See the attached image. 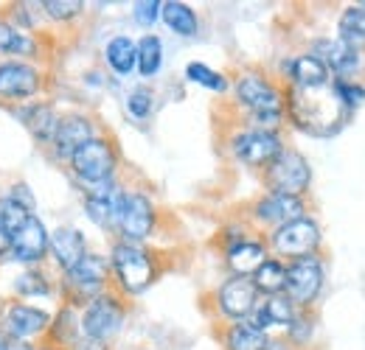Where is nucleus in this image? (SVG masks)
<instances>
[{"instance_id": "obj_1", "label": "nucleus", "mask_w": 365, "mask_h": 350, "mask_svg": "<svg viewBox=\"0 0 365 350\" xmlns=\"http://www.w3.org/2000/svg\"><path fill=\"white\" fill-rule=\"evenodd\" d=\"M289 115L309 134H331L346 121V104L337 90L329 85L320 88H292L289 92Z\"/></svg>"}, {"instance_id": "obj_2", "label": "nucleus", "mask_w": 365, "mask_h": 350, "mask_svg": "<svg viewBox=\"0 0 365 350\" xmlns=\"http://www.w3.org/2000/svg\"><path fill=\"white\" fill-rule=\"evenodd\" d=\"M267 182L273 193L298 196L301 191L309 188V166L298 152H281L267 166Z\"/></svg>"}, {"instance_id": "obj_3", "label": "nucleus", "mask_w": 365, "mask_h": 350, "mask_svg": "<svg viewBox=\"0 0 365 350\" xmlns=\"http://www.w3.org/2000/svg\"><path fill=\"white\" fill-rule=\"evenodd\" d=\"M320 241V233L315 227V221L309 219H295L289 224H281L273 233V247L281 255L289 258H309V253H315Z\"/></svg>"}, {"instance_id": "obj_4", "label": "nucleus", "mask_w": 365, "mask_h": 350, "mask_svg": "<svg viewBox=\"0 0 365 350\" xmlns=\"http://www.w3.org/2000/svg\"><path fill=\"white\" fill-rule=\"evenodd\" d=\"M113 266H115V275L121 280V286L127 292H140L149 286L152 275H155V266L149 261V255L138 247L130 244H118L115 253H113Z\"/></svg>"}, {"instance_id": "obj_5", "label": "nucleus", "mask_w": 365, "mask_h": 350, "mask_svg": "<svg viewBox=\"0 0 365 350\" xmlns=\"http://www.w3.org/2000/svg\"><path fill=\"white\" fill-rule=\"evenodd\" d=\"M121 322H124V311L118 306V300H113L110 295H98L82 317V328L93 342L110 339L121 328Z\"/></svg>"}, {"instance_id": "obj_6", "label": "nucleus", "mask_w": 365, "mask_h": 350, "mask_svg": "<svg viewBox=\"0 0 365 350\" xmlns=\"http://www.w3.org/2000/svg\"><path fill=\"white\" fill-rule=\"evenodd\" d=\"M71 163H73V171L82 176V179H88V182H104L110 176V171H113V166H115V154H113V149H110L107 140L93 137V140H88L71 157Z\"/></svg>"}, {"instance_id": "obj_7", "label": "nucleus", "mask_w": 365, "mask_h": 350, "mask_svg": "<svg viewBox=\"0 0 365 350\" xmlns=\"http://www.w3.org/2000/svg\"><path fill=\"white\" fill-rule=\"evenodd\" d=\"M236 157L245 160L247 166H270L275 157L284 152L278 137L273 132L256 129V132H245L236 137Z\"/></svg>"}, {"instance_id": "obj_8", "label": "nucleus", "mask_w": 365, "mask_h": 350, "mask_svg": "<svg viewBox=\"0 0 365 350\" xmlns=\"http://www.w3.org/2000/svg\"><path fill=\"white\" fill-rule=\"evenodd\" d=\"M323 283V269L315 258H298L287 269V292L295 303H309L315 300Z\"/></svg>"}, {"instance_id": "obj_9", "label": "nucleus", "mask_w": 365, "mask_h": 350, "mask_svg": "<svg viewBox=\"0 0 365 350\" xmlns=\"http://www.w3.org/2000/svg\"><path fill=\"white\" fill-rule=\"evenodd\" d=\"M236 95H239V101H242L245 107L253 110V115H273V112H281V95L275 92V88L267 79H262V76H256V73L239 79Z\"/></svg>"}, {"instance_id": "obj_10", "label": "nucleus", "mask_w": 365, "mask_h": 350, "mask_svg": "<svg viewBox=\"0 0 365 350\" xmlns=\"http://www.w3.org/2000/svg\"><path fill=\"white\" fill-rule=\"evenodd\" d=\"M152 224H155V213H152V205L146 196L140 193H130L124 196V208H121V216H118V227L127 238H143L152 233Z\"/></svg>"}, {"instance_id": "obj_11", "label": "nucleus", "mask_w": 365, "mask_h": 350, "mask_svg": "<svg viewBox=\"0 0 365 350\" xmlns=\"http://www.w3.org/2000/svg\"><path fill=\"white\" fill-rule=\"evenodd\" d=\"M48 250V235H46V227L34 216H29L26 224L11 235V253L20 258V261H40L46 255Z\"/></svg>"}, {"instance_id": "obj_12", "label": "nucleus", "mask_w": 365, "mask_h": 350, "mask_svg": "<svg viewBox=\"0 0 365 350\" xmlns=\"http://www.w3.org/2000/svg\"><path fill=\"white\" fill-rule=\"evenodd\" d=\"M40 85V76L34 68L20 62L0 65V95L3 98H29Z\"/></svg>"}, {"instance_id": "obj_13", "label": "nucleus", "mask_w": 365, "mask_h": 350, "mask_svg": "<svg viewBox=\"0 0 365 350\" xmlns=\"http://www.w3.org/2000/svg\"><path fill=\"white\" fill-rule=\"evenodd\" d=\"M220 306L228 317H247L256 306V283L247 277H233L220 292Z\"/></svg>"}, {"instance_id": "obj_14", "label": "nucleus", "mask_w": 365, "mask_h": 350, "mask_svg": "<svg viewBox=\"0 0 365 350\" xmlns=\"http://www.w3.org/2000/svg\"><path fill=\"white\" fill-rule=\"evenodd\" d=\"M88 140H93V129L88 118H82V115H68L65 121H59V129H56V137H53L59 154L73 157Z\"/></svg>"}, {"instance_id": "obj_15", "label": "nucleus", "mask_w": 365, "mask_h": 350, "mask_svg": "<svg viewBox=\"0 0 365 350\" xmlns=\"http://www.w3.org/2000/svg\"><path fill=\"white\" fill-rule=\"evenodd\" d=\"M53 258L62 263L68 272L76 266V263L85 258V238L79 230H71V227H62L53 233V238L48 241Z\"/></svg>"}, {"instance_id": "obj_16", "label": "nucleus", "mask_w": 365, "mask_h": 350, "mask_svg": "<svg viewBox=\"0 0 365 350\" xmlns=\"http://www.w3.org/2000/svg\"><path fill=\"white\" fill-rule=\"evenodd\" d=\"M256 213H259V219L273 221V224H289V221L301 219V213H304V202H301L298 196L270 193L267 199L259 202Z\"/></svg>"}, {"instance_id": "obj_17", "label": "nucleus", "mask_w": 365, "mask_h": 350, "mask_svg": "<svg viewBox=\"0 0 365 350\" xmlns=\"http://www.w3.org/2000/svg\"><path fill=\"white\" fill-rule=\"evenodd\" d=\"M48 325V317L31 306H11L6 311V328L11 336H37Z\"/></svg>"}, {"instance_id": "obj_18", "label": "nucleus", "mask_w": 365, "mask_h": 350, "mask_svg": "<svg viewBox=\"0 0 365 350\" xmlns=\"http://www.w3.org/2000/svg\"><path fill=\"white\" fill-rule=\"evenodd\" d=\"M264 261H267V258H264V247H262V244H253V241H242V244L230 247V253H228L230 269H233L239 277L256 275L259 266Z\"/></svg>"}, {"instance_id": "obj_19", "label": "nucleus", "mask_w": 365, "mask_h": 350, "mask_svg": "<svg viewBox=\"0 0 365 350\" xmlns=\"http://www.w3.org/2000/svg\"><path fill=\"white\" fill-rule=\"evenodd\" d=\"M323 48V59H326V68L337 70V73H351L357 65H360V53H357V45L346 43V40H331V43H320Z\"/></svg>"}, {"instance_id": "obj_20", "label": "nucleus", "mask_w": 365, "mask_h": 350, "mask_svg": "<svg viewBox=\"0 0 365 350\" xmlns=\"http://www.w3.org/2000/svg\"><path fill=\"white\" fill-rule=\"evenodd\" d=\"M68 277H71L73 286H79L85 292H93V289H98L107 280V263L101 261V258H96V255H85L82 261L68 272Z\"/></svg>"}, {"instance_id": "obj_21", "label": "nucleus", "mask_w": 365, "mask_h": 350, "mask_svg": "<svg viewBox=\"0 0 365 350\" xmlns=\"http://www.w3.org/2000/svg\"><path fill=\"white\" fill-rule=\"evenodd\" d=\"M250 325L259 328V331H264V328H270V325H292V306H289V300L281 297V295L267 297V303L253 314Z\"/></svg>"}, {"instance_id": "obj_22", "label": "nucleus", "mask_w": 365, "mask_h": 350, "mask_svg": "<svg viewBox=\"0 0 365 350\" xmlns=\"http://www.w3.org/2000/svg\"><path fill=\"white\" fill-rule=\"evenodd\" d=\"M326 73H329V68L320 56H301L292 65L295 88H320V85H326Z\"/></svg>"}, {"instance_id": "obj_23", "label": "nucleus", "mask_w": 365, "mask_h": 350, "mask_svg": "<svg viewBox=\"0 0 365 350\" xmlns=\"http://www.w3.org/2000/svg\"><path fill=\"white\" fill-rule=\"evenodd\" d=\"M107 62H110V68H113L115 73L127 76L138 62V45L133 43L130 37H115V40H110V45H107Z\"/></svg>"}, {"instance_id": "obj_24", "label": "nucleus", "mask_w": 365, "mask_h": 350, "mask_svg": "<svg viewBox=\"0 0 365 350\" xmlns=\"http://www.w3.org/2000/svg\"><path fill=\"white\" fill-rule=\"evenodd\" d=\"M228 350H267V336L250 322H239L228 331Z\"/></svg>"}, {"instance_id": "obj_25", "label": "nucleus", "mask_w": 365, "mask_h": 350, "mask_svg": "<svg viewBox=\"0 0 365 350\" xmlns=\"http://www.w3.org/2000/svg\"><path fill=\"white\" fill-rule=\"evenodd\" d=\"M160 14H163L166 26H169L172 31L182 34V37H188V34L197 31V17H194V11H191L185 3H163Z\"/></svg>"}, {"instance_id": "obj_26", "label": "nucleus", "mask_w": 365, "mask_h": 350, "mask_svg": "<svg viewBox=\"0 0 365 350\" xmlns=\"http://www.w3.org/2000/svg\"><path fill=\"white\" fill-rule=\"evenodd\" d=\"M160 59H163V45L155 34H146L140 43H138V68H140V76H155L158 68H160Z\"/></svg>"}, {"instance_id": "obj_27", "label": "nucleus", "mask_w": 365, "mask_h": 350, "mask_svg": "<svg viewBox=\"0 0 365 350\" xmlns=\"http://www.w3.org/2000/svg\"><path fill=\"white\" fill-rule=\"evenodd\" d=\"M253 283H256V289H262L267 295H278L287 286V269L278 261H264L259 266V272L253 275Z\"/></svg>"}, {"instance_id": "obj_28", "label": "nucleus", "mask_w": 365, "mask_h": 350, "mask_svg": "<svg viewBox=\"0 0 365 350\" xmlns=\"http://www.w3.org/2000/svg\"><path fill=\"white\" fill-rule=\"evenodd\" d=\"M29 127H31V132L40 140H53L56 129H59V118H56V112L48 104H40V107H34L29 112Z\"/></svg>"}, {"instance_id": "obj_29", "label": "nucleus", "mask_w": 365, "mask_h": 350, "mask_svg": "<svg viewBox=\"0 0 365 350\" xmlns=\"http://www.w3.org/2000/svg\"><path fill=\"white\" fill-rule=\"evenodd\" d=\"M0 51L3 53H14V56H23V53H34V40L23 31H17L14 26L9 23H0Z\"/></svg>"}, {"instance_id": "obj_30", "label": "nucleus", "mask_w": 365, "mask_h": 350, "mask_svg": "<svg viewBox=\"0 0 365 350\" xmlns=\"http://www.w3.org/2000/svg\"><path fill=\"white\" fill-rule=\"evenodd\" d=\"M340 34L343 40L351 45L363 43L365 40V9L363 6H354V9H346L343 17H340Z\"/></svg>"}, {"instance_id": "obj_31", "label": "nucleus", "mask_w": 365, "mask_h": 350, "mask_svg": "<svg viewBox=\"0 0 365 350\" xmlns=\"http://www.w3.org/2000/svg\"><path fill=\"white\" fill-rule=\"evenodd\" d=\"M26 219H29V211L20 202H14L11 196L9 199H0V233H6L11 238L26 224Z\"/></svg>"}, {"instance_id": "obj_32", "label": "nucleus", "mask_w": 365, "mask_h": 350, "mask_svg": "<svg viewBox=\"0 0 365 350\" xmlns=\"http://www.w3.org/2000/svg\"><path fill=\"white\" fill-rule=\"evenodd\" d=\"M185 73H188L191 82H197V85H202V88L217 90V92H222V90L228 88L225 79H222L220 73H214L211 68H205V65H200V62H191V65L185 68Z\"/></svg>"}, {"instance_id": "obj_33", "label": "nucleus", "mask_w": 365, "mask_h": 350, "mask_svg": "<svg viewBox=\"0 0 365 350\" xmlns=\"http://www.w3.org/2000/svg\"><path fill=\"white\" fill-rule=\"evenodd\" d=\"M43 6H46V11L53 20H68V17H73V14L82 11V3L79 0H46Z\"/></svg>"}, {"instance_id": "obj_34", "label": "nucleus", "mask_w": 365, "mask_h": 350, "mask_svg": "<svg viewBox=\"0 0 365 350\" xmlns=\"http://www.w3.org/2000/svg\"><path fill=\"white\" fill-rule=\"evenodd\" d=\"M17 292L20 295H48V283L43 280V275H37V272H26V275H20V280H17Z\"/></svg>"}, {"instance_id": "obj_35", "label": "nucleus", "mask_w": 365, "mask_h": 350, "mask_svg": "<svg viewBox=\"0 0 365 350\" xmlns=\"http://www.w3.org/2000/svg\"><path fill=\"white\" fill-rule=\"evenodd\" d=\"M127 107H130V112L135 115V118H146L149 115V110H152V92L149 90H135L133 95H130V101H127Z\"/></svg>"}, {"instance_id": "obj_36", "label": "nucleus", "mask_w": 365, "mask_h": 350, "mask_svg": "<svg viewBox=\"0 0 365 350\" xmlns=\"http://www.w3.org/2000/svg\"><path fill=\"white\" fill-rule=\"evenodd\" d=\"M160 9H163V3H158V0H143V3H135V20L138 23H143V26H152V23H155V17L160 14Z\"/></svg>"}, {"instance_id": "obj_37", "label": "nucleus", "mask_w": 365, "mask_h": 350, "mask_svg": "<svg viewBox=\"0 0 365 350\" xmlns=\"http://www.w3.org/2000/svg\"><path fill=\"white\" fill-rule=\"evenodd\" d=\"M11 199H14V202H20L26 211H31V208H34V196H31L23 185H17V188H14V196H11Z\"/></svg>"}, {"instance_id": "obj_38", "label": "nucleus", "mask_w": 365, "mask_h": 350, "mask_svg": "<svg viewBox=\"0 0 365 350\" xmlns=\"http://www.w3.org/2000/svg\"><path fill=\"white\" fill-rule=\"evenodd\" d=\"M3 350H31V348H29L26 342H20V339L14 336V339H6V348H3Z\"/></svg>"}, {"instance_id": "obj_39", "label": "nucleus", "mask_w": 365, "mask_h": 350, "mask_svg": "<svg viewBox=\"0 0 365 350\" xmlns=\"http://www.w3.org/2000/svg\"><path fill=\"white\" fill-rule=\"evenodd\" d=\"M9 247H11V238H9L6 233H0V255H3V253H6Z\"/></svg>"}, {"instance_id": "obj_40", "label": "nucleus", "mask_w": 365, "mask_h": 350, "mask_svg": "<svg viewBox=\"0 0 365 350\" xmlns=\"http://www.w3.org/2000/svg\"><path fill=\"white\" fill-rule=\"evenodd\" d=\"M6 339H9V336H6V334H0V350L6 348Z\"/></svg>"}, {"instance_id": "obj_41", "label": "nucleus", "mask_w": 365, "mask_h": 350, "mask_svg": "<svg viewBox=\"0 0 365 350\" xmlns=\"http://www.w3.org/2000/svg\"><path fill=\"white\" fill-rule=\"evenodd\" d=\"M363 9H365V3H363Z\"/></svg>"}]
</instances>
